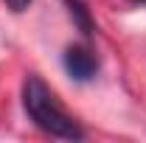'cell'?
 Wrapping results in <instances>:
<instances>
[{"mask_svg": "<svg viewBox=\"0 0 146 143\" xmlns=\"http://www.w3.org/2000/svg\"><path fill=\"white\" fill-rule=\"evenodd\" d=\"M3 3H6L11 11H25V9L31 6V0H3Z\"/></svg>", "mask_w": 146, "mask_h": 143, "instance_id": "4", "label": "cell"}, {"mask_svg": "<svg viewBox=\"0 0 146 143\" xmlns=\"http://www.w3.org/2000/svg\"><path fill=\"white\" fill-rule=\"evenodd\" d=\"M65 6H68V14L73 17V23L79 25V31L84 36H93L96 34V23H93V14L90 9L82 3V0H65Z\"/></svg>", "mask_w": 146, "mask_h": 143, "instance_id": "3", "label": "cell"}, {"mask_svg": "<svg viewBox=\"0 0 146 143\" xmlns=\"http://www.w3.org/2000/svg\"><path fill=\"white\" fill-rule=\"evenodd\" d=\"M65 70L70 79L76 81H90L96 70H98V59L93 56L90 48H84V45H70L68 51H65Z\"/></svg>", "mask_w": 146, "mask_h": 143, "instance_id": "2", "label": "cell"}, {"mask_svg": "<svg viewBox=\"0 0 146 143\" xmlns=\"http://www.w3.org/2000/svg\"><path fill=\"white\" fill-rule=\"evenodd\" d=\"M23 107L36 129H42L51 138H59V140H82L84 138V129L79 126V121L59 104L56 93L39 76H28L23 81Z\"/></svg>", "mask_w": 146, "mask_h": 143, "instance_id": "1", "label": "cell"}]
</instances>
